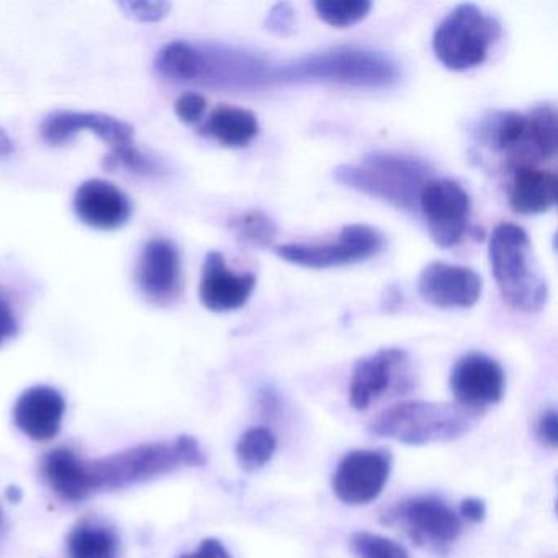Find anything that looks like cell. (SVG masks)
Segmentation results:
<instances>
[{"label": "cell", "mask_w": 558, "mask_h": 558, "mask_svg": "<svg viewBox=\"0 0 558 558\" xmlns=\"http://www.w3.org/2000/svg\"><path fill=\"white\" fill-rule=\"evenodd\" d=\"M499 32L498 21L475 4L457 5L434 32V54L447 70H470L486 60Z\"/></svg>", "instance_id": "obj_6"}, {"label": "cell", "mask_w": 558, "mask_h": 558, "mask_svg": "<svg viewBox=\"0 0 558 558\" xmlns=\"http://www.w3.org/2000/svg\"><path fill=\"white\" fill-rule=\"evenodd\" d=\"M486 508L482 499L466 498L460 505V518L466 519L470 522H480L485 519Z\"/></svg>", "instance_id": "obj_37"}, {"label": "cell", "mask_w": 558, "mask_h": 558, "mask_svg": "<svg viewBox=\"0 0 558 558\" xmlns=\"http://www.w3.org/2000/svg\"><path fill=\"white\" fill-rule=\"evenodd\" d=\"M230 228L241 243L257 247L270 246L277 234L276 223L259 210L238 215L230 221Z\"/></svg>", "instance_id": "obj_27"}, {"label": "cell", "mask_w": 558, "mask_h": 558, "mask_svg": "<svg viewBox=\"0 0 558 558\" xmlns=\"http://www.w3.org/2000/svg\"><path fill=\"white\" fill-rule=\"evenodd\" d=\"M84 130L96 133L102 142L109 143L113 149L132 145L133 129L129 123L117 120L116 117L93 112H60L51 113L41 123V136L53 146H61L73 140Z\"/></svg>", "instance_id": "obj_14"}, {"label": "cell", "mask_w": 558, "mask_h": 558, "mask_svg": "<svg viewBox=\"0 0 558 558\" xmlns=\"http://www.w3.org/2000/svg\"><path fill=\"white\" fill-rule=\"evenodd\" d=\"M335 179L345 187L380 198L400 210H411L429 181V169L411 156L374 153L359 165L339 166Z\"/></svg>", "instance_id": "obj_3"}, {"label": "cell", "mask_w": 558, "mask_h": 558, "mask_svg": "<svg viewBox=\"0 0 558 558\" xmlns=\"http://www.w3.org/2000/svg\"><path fill=\"white\" fill-rule=\"evenodd\" d=\"M15 151L14 142H12L11 136L5 133L4 129H0V158H5V156H11L12 153Z\"/></svg>", "instance_id": "obj_38"}, {"label": "cell", "mask_w": 558, "mask_h": 558, "mask_svg": "<svg viewBox=\"0 0 558 558\" xmlns=\"http://www.w3.org/2000/svg\"><path fill=\"white\" fill-rule=\"evenodd\" d=\"M207 462L204 450L191 436L143 444L116 456L87 462L90 492H113L136 483L158 478L181 466H201Z\"/></svg>", "instance_id": "obj_1"}, {"label": "cell", "mask_w": 558, "mask_h": 558, "mask_svg": "<svg viewBox=\"0 0 558 558\" xmlns=\"http://www.w3.org/2000/svg\"><path fill=\"white\" fill-rule=\"evenodd\" d=\"M385 240L380 231L368 225H349L342 228L338 240L325 244H283L276 250L277 256L295 266L308 269H331L362 263L377 256Z\"/></svg>", "instance_id": "obj_8"}, {"label": "cell", "mask_w": 558, "mask_h": 558, "mask_svg": "<svg viewBox=\"0 0 558 558\" xmlns=\"http://www.w3.org/2000/svg\"><path fill=\"white\" fill-rule=\"evenodd\" d=\"M351 548L357 558H411L400 544L372 532L352 534Z\"/></svg>", "instance_id": "obj_29"}, {"label": "cell", "mask_w": 558, "mask_h": 558, "mask_svg": "<svg viewBox=\"0 0 558 558\" xmlns=\"http://www.w3.org/2000/svg\"><path fill=\"white\" fill-rule=\"evenodd\" d=\"M417 292L437 308H470L482 295V279L469 267L434 263L421 272Z\"/></svg>", "instance_id": "obj_13"}, {"label": "cell", "mask_w": 558, "mask_h": 558, "mask_svg": "<svg viewBox=\"0 0 558 558\" xmlns=\"http://www.w3.org/2000/svg\"><path fill=\"white\" fill-rule=\"evenodd\" d=\"M489 263L502 300L524 313L541 312L548 287L535 260L527 233L518 225L501 223L489 240Z\"/></svg>", "instance_id": "obj_2"}, {"label": "cell", "mask_w": 558, "mask_h": 558, "mask_svg": "<svg viewBox=\"0 0 558 558\" xmlns=\"http://www.w3.org/2000/svg\"><path fill=\"white\" fill-rule=\"evenodd\" d=\"M66 403L60 391L34 387L25 391L14 408L19 429L34 440H50L60 433Z\"/></svg>", "instance_id": "obj_18"}, {"label": "cell", "mask_w": 558, "mask_h": 558, "mask_svg": "<svg viewBox=\"0 0 558 558\" xmlns=\"http://www.w3.org/2000/svg\"><path fill=\"white\" fill-rule=\"evenodd\" d=\"M74 214L87 227L112 231L132 217V202L116 185L100 179L84 182L74 195Z\"/></svg>", "instance_id": "obj_15"}, {"label": "cell", "mask_w": 558, "mask_h": 558, "mask_svg": "<svg viewBox=\"0 0 558 558\" xmlns=\"http://www.w3.org/2000/svg\"><path fill=\"white\" fill-rule=\"evenodd\" d=\"M407 352L381 349L377 354L361 359L352 368L349 400L355 410L364 411L390 390H407Z\"/></svg>", "instance_id": "obj_12"}, {"label": "cell", "mask_w": 558, "mask_h": 558, "mask_svg": "<svg viewBox=\"0 0 558 558\" xmlns=\"http://www.w3.org/2000/svg\"><path fill=\"white\" fill-rule=\"evenodd\" d=\"M450 391L456 404L480 413L505 397L506 377L501 365L482 352H470L450 372Z\"/></svg>", "instance_id": "obj_11"}, {"label": "cell", "mask_w": 558, "mask_h": 558, "mask_svg": "<svg viewBox=\"0 0 558 558\" xmlns=\"http://www.w3.org/2000/svg\"><path fill=\"white\" fill-rule=\"evenodd\" d=\"M106 168L109 171H116L117 168H126L129 171L138 172V174H156V172H159L158 165L133 145L113 149L106 158Z\"/></svg>", "instance_id": "obj_30"}, {"label": "cell", "mask_w": 558, "mask_h": 558, "mask_svg": "<svg viewBox=\"0 0 558 558\" xmlns=\"http://www.w3.org/2000/svg\"><path fill=\"white\" fill-rule=\"evenodd\" d=\"M557 202V175L531 165H521L512 174L509 204L515 214L538 215Z\"/></svg>", "instance_id": "obj_19"}, {"label": "cell", "mask_w": 558, "mask_h": 558, "mask_svg": "<svg viewBox=\"0 0 558 558\" xmlns=\"http://www.w3.org/2000/svg\"><path fill=\"white\" fill-rule=\"evenodd\" d=\"M136 279L149 299H174L182 279L181 256L175 244L168 240L149 241L143 250Z\"/></svg>", "instance_id": "obj_17"}, {"label": "cell", "mask_w": 558, "mask_h": 558, "mask_svg": "<svg viewBox=\"0 0 558 558\" xmlns=\"http://www.w3.org/2000/svg\"><path fill=\"white\" fill-rule=\"evenodd\" d=\"M179 558H233L223 544L217 538H205L194 554L182 555Z\"/></svg>", "instance_id": "obj_36"}, {"label": "cell", "mask_w": 558, "mask_h": 558, "mask_svg": "<svg viewBox=\"0 0 558 558\" xmlns=\"http://www.w3.org/2000/svg\"><path fill=\"white\" fill-rule=\"evenodd\" d=\"M475 413L453 403L404 401L388 408L372 421L374 436L407 446L449 442L472 429Z\"/></svg>", "instance_id": "obj_4"}, {"label": "cell", "mask_w": 558, "mask_h": 558, "mask_svg": "<svg viewBox=\"0 0 558 558\" xmlns=\"http://www.w3.org/2000/svg\"><path fill=\"white\" fill-rule=\"evenodd\" d=\"M19 331L17 318L8 300L0 296V345L14 338Z\"/></svg>", "instance_id": "obj_35"}, {"label": "cell", "mask_w": 558, "mask_h": 558, "mask_svg": "<svg viewBox=\"0 0 558 558\" xmlns=\"http://www.w3.org/2000/svg\"><path fill=\"white\" fill-rule=\"evenodd\" d=\"M537 439L545 447L555 449L558 446V417L557 411L548 410L542 414L537 423Z\"/></svg>", "instance_id": "obj_34"}, {"label": "cell", "mask_w": 558, "mask_h": 558, "mask_svg": "<svg viewBox=\"0 0 558 558\" xmlns=\"http://www.w3.org/2000/svg\"><path fill=\"white\" fill-rule=\"evenodd\" d=\"M119 548V535L102 522H80L68 535L71 558H117Z\"/></svg>", "instance_id": "obj_24"}, {"label": "cell", "mask_w": 558, "mask_h": 558, "mask_svg": "<svg viewBox=\"0 0 558 558\" xmlns=\"http://www.w3.org/2000/svg\"><path fill=\"white\" fill-rule=\"evenodd\" d=\"M391 463L393 460L387 450H352L336 469L332 492L345 505H368L384 492Z\"/></svg>", "instance_id": "obj_10"}, {"label": "cell", "mask_w": 558, "mask_h": 558, "mask_svg": "<svg viewBox=\"0 0 558 558\" xmlns=\"http://www.w3.org/2000/svg\"><path fill=\"white\" fill-rule=\"evenodd\" d=\"M174 110L181 122L192 125V123L201 122L205 110H207V100L201 94L187 93L179 97Z\"/></svg>", "instance_id": "obj_32"}, {"label": "cell", "mask_w": 558, "mask_h": 558, "mask_svg": "<svg viewBox=\"0 0 558 558\" xmlns=\"http://www.w3.org/2000/svg\"><path fill=\"white\" fill-rule=\"evenodd\" d=\"M155 68L166 80L179 83L204 81L207 60L201 48L185 41H172L159 51Z\"/></svg>", "instance_id": "obj_23"}, {"label": "cell", "mask_w": 558, "mask_h": 558, "mask_svg": "<svg viewBox=\"0 0 558 558\" xmlns=\"http://www.w3.org/2000/svg\"><path fill=\"white\" fill-rule=\"evenodd\" d=\"M267 31L276 35H290L295 31V11L289 2H280L274 5L272 11L267 14L266 22Z\"/></svg>", "instance_id": "obj_31"}, {"label": "cell", "mask_w": 558, "mask_h": 558, "mask_svg": "<svg viewBox=\"0 0 558 558\" xmlns=\"http://www.w3.org/2000/svg\"><path fill=\"white\" fill-rule=\"evenodd\" d=\"M256 287L254 274H236L228 269L223 254L211 251L202 270L201 300L205 308L227 313L246 305Z\"/></svg>", "instance_id": "obj_16"}, {"label": "cell", "mask_w": 558, "mask_h": 558, "mask_svg": "<svg viewBox=\"0 0 558 558\" xmlns=\"http://www.w3.org/2000/svg\"><path fill=\"white\" fill-rule=\"evenodd\" d=\"M204 132L228 148H243L259 133V123L251 110L220 107L211 113Z\"/></svg>", "instance_id": "obj_21"}, {"label": "cell", "mask_w": 558, "mask_h": 558, "mask_svg": "<svg viewBox=\"0 0 558 558\" xmlns=\"http://www.w3.org/2000/svg\"><path fill=\"white\" fill-rule=\"evenodd\" d=\"M421 210L430 238L444 250L462 241L470 218V197L457 182L429 179L420 194Z\"/></svg>", "instance_id": "obj_9"}, {"label": "cell", "mask_w": 558, "mask_h": 558, "mask_svg": "<svg viewBox=\"0 0 558 558\" xmlns=\"http://www.w3.org/2000/svg\"><path fill=\"white\" fill-rule=\"evenodd\" d=\"M277 439L267 427H253L240 437L236 444V459L241 469L256 472L272 460Z\"/></svg>", "instance_id": "obj_26"}, {"label": "cell", "mask_w": 558, "mask_h": 558, "mask_svg": "<svg viewBox=\"0 0 558 558\" xmlns=\"http://www.w3.org/2000/svg\"><path fill=\"white\" fill-rule=\"evenodd\" d=\"M525 117L511 110H493L485 113L475 126V136L493 151L518 149L524 138Z\"/></svg>", "instance_id": "obj_22"}, {"label": "cell", "mask_w": 558, "mask_h": 558, "mask_svg": "<svg viewBox=\"0 0 558 558\" xmlns=\"http://www.w3.org/2000/svg\"><path fill=\"white\" fill-rule=\"evenodd\" d=\"M120 8L125 9L126 14L132 15L136 21L156 22L168 14L171 5L165 2H125L120 4Z\"/></svg>", "instance_id": "obj_33"}, {"label": "cell", "mask_w": 558, "mask_h": 558, "mask_svg": "<svg viewBox=\"0 0 558 558\" xmlns=\"http://www.w3.org/2000/svg\"><path fill=\"white\" fill-rule=\"evenodd\" d=\"M381 521L401 529L417 547L433 554H447L462 534V518L437 496L403 499L381 514Z\"/></svg>", "instance_id": "obj_7"}, {"label": "cell", "mask_w": 558, "mask_h": 558, "mask_svg": "<svg viewBox=\"0 0 558 558\" xmlns=\"http://www.w3.org/2000/svg\"><path fill=\"white\" fill-rule=\"evenodd\" d=\"M0 522H2V512H0Z\"/></svg>", "instance_id": "obj_39"}, {"label": "cell", "mask_w": 558, "mask_h": 558, "mask_svg": "<svg viewBox=\"0 0 558 558\" xmlns=\"http://www.w3.org/2000/svg\"><path fill=\"white\" fill-rule=\"evenodd\" d=\"M44 473L48 485L64 501L80 502L93 495L86 460L66 447L51 450L45 457Z\"/></svg>", "instance_id": "obj_20"}, {"label": "cell", "mask_w": 558, "mask_h": 558, "mask_svg": "<svg viewBox=\"0 0 558 558\" xmlns=\"http://www.w3.org/2000/svg\"><path fill=\"white\" fill-rule=\"evenodd\" d=\"M525 117V132L521 145L538 159L557 155V112L551 106H537ZM519 145V146H521Z\"/></svg>", "instance_id": "obj_25"}, {"label": "cell", "mask_w": 558, "mask_h": 558, "mask_svg": "<svg viewBox=\"0 0 558 558\" xmlns=\"http://www.w3.org/2000/svg\"><path fill=\"white\" fill-rule=\"evenodd\" d=\"M372 4L368 0H318L315 11L328 25L348 28L367 17Z\"/></svg>", "instance_id": "obj_28"}, {"label": "cell", "mask_w": 558, "mask_h": 558, "mask_svg": "<svg viewBox=\"0 0 558 558\" xmlns=\"http://www.w3.org/2000/svg\"><path fill=\"white\" fill-rule=\"evenodd\" d=\"M287 81H325L359 87L390 86L398 77V68L390 58L377 51L341 48L313 54L280 71Z\"/></svg>", "instance_id": "obj_5"}]
</instances>
